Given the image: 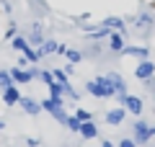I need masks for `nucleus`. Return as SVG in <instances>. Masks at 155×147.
<instances>
[{
	"instance_id": "obj_1",
	"label": "nucleus",
	"mask_w": 155,
	"mask_h": 147,
	"mask_svg": "<svg viewBox=\"0 0 155 147\" xmlns=\"http://www.w3.org/2000/svg\"><path fill=\"white\" fill-rule=\"evenodd\" d=\"M85 90L93 98H116V90H114V85H111V80L106 75H98L93 80H88L85 83Z\"/></svg>"
},
{
	"instance_id": "obj_2",
	"label": "nucleus",
	"mask_w": 155,
	"mask_h": 147,
	"mask_svg": "<svg viewBox=\"0 0 155 147\" xmlns=\"http://www.w3.org/2000/svg\"><path fill=\"white\" fill-rule=\"evenodd\" d=\"M132 139L137 142V145H147L150 139H155V126H150L147 121H142V119H137L132 124Z\"/></svg>"
},
{
	"instance_id": "obj_3",
	"label": "nucleus",
	"mask_w": 155,
	"mask_h": 147,
	"mask_svg": "<svg viewBox=\"0 0 155 147\" xmlns=\"http://www.w3.org/2000/svg\"><path fill=\"white\" fill-rule=\"evenodd\" d=\"M134 77H137V80H142V83L153 80V77H155V62H150V60L137 62V67H134Z\"/></svg>"
},
{
	"instance_id": "obj_4",
	"label": "nucleus",
	"mask_w": 155,
	"mask_h": 147,
	"mask_svg": "<svg viewBox=\"0 0 155 147\" xmlns=\"http://www.w3.org/2000/svg\"><path fill=\"white\" fill-rule=\"evenodd\" d=\"M122 106L127 109V114H132V116H137V119H140V114H142V109H145V101L140 96H127L122 101Z\"/></svg>"
},
{
	"instance_id": "obj_5",
	"label": "nucleus",
	"mask_w": 155,
	"mask_h": 147,
	"mask_svg": "<svg viewBox=\"0 0 155 147\" xmlns=\"http://www.w3.org/2000/svg\"><path fill=\"white\" fill-rule=\"evenodd\" d=\"M122 54L134 57L137 62H145V60H150V49H147V47H140V44H127Z\"/></svg>"
},
{
	"instance_id": "obj_6",
	"label": "nucleus",
	"mask_w": 155,
	"mask_h": 147,
	"mask_svg": "<svg viewBox=\"0 0 155 147\" xmlns=\"http://www.w3.org/2000/svg\"><path fill=\"white\" fill-rule=\"evenodd\" d=\"M104 119H106V124H111V126H122L124 119H127V109H124V106H116V109L106 111Z\"/></svg>"
},
{
	"instance_id": "obj_7",
	"label": "nucleus",
	"mask_w": 155,
	"mask_h": 147,
	"mask_svg": "<svg viewBox=\"0 0 155 147\" xmlns=\"http://www.w3.org/2000/svg\"><path fill=\"white\" fill-rule=\"evenodd\" d=\"M26 41L31 44V47H34V44H36V49H39V47H41V44L47 41V39H44V28H41V23H31V31H28Z\"/></svg>"
},
{
	"instance_id": "obj_8",
	"label": "nucleus",
	"mask_w": 155,
	"mask_h": 147,
	"mask_svg": "<svg viewBox=\"0 0 155 147\" xmlns=\"http://www.w3.org/2000/svg\"><path fill=\"white\" fill-rule=\"evenodd\" d=\"M11 77H13V85H28V83L34 80L31 75H28V70H23V67H11Z\"/></svg>"
},
{
	"instance_id": "obj_9",
	"label": "nucleus",
	"mask_w": 155,
	"mask_h": 147,
	"mask_svg": "<svg viewBox=\"0 0 155 147\" xmlns=\"http://www.w3.org/2000/svg\"><path fill=\"white\" fill-rule=\"evenodd\" d=\"M21 90H18L16 85H11L8 88V90H3V103L5 106H16V103H21Z\"/></svg>"
},
{
	"instance_id": "obj_10",
	"label": "nucleus",
	"mask_w": 155,
	"mask_h": 147,
	"mask_svg": "<svg viewBox=\"0 0 155 147\" xmlns=\"http://www.w3.org/2000/svg\"><path fill=\"white\" fill-rule=\"evenodd\" d=\"M18 106H21V109L26 111L28 116H36L39 111H41V103H39V101H34V98H28V96H23V98H21V103H18Z\"/></svg>"
},
{
	"instance_id": "obj_11",
	"label": "nucleus",
	"mask_w": 155,
	"mask_h": 147,
	"mask_svg": "<svg viewBox=\"0 0 155 147\" xmlns=\"http://www.w3.org/2000/svg\"><path fill=\"white\" fill-rule=\"evenodd\" d=\"M124 47H127V41H124L122 34H111V36H109V49L114 52V54H122Z\"/></svg>"
},
{
	"instance_id": "obj_12",
	"label": "nucleus",
	"mask_w": 155,
	"mask_h": 147,
	"mask_svg": "<svg viewBox=\"0 0 155 147\" xmlns=\"http://www.w3.org/2000/svg\"><path fill=\"white\" fill-rule=\"evenodd\" d=\"M78 134L83 137V139H96V137H98V126H96L93 121H83V124H80V132H78Z\"/></svg>"
},
{
	"instance_id": "obj_13",
	"label": "nucleus",
	"mask_w": 155,
	"mask_h": 147,
	"mask_svg": "<svg viewBox=\"0 0 155 147\" xmlns=\"http://www.w3.org/2000/svg\"><path fill=\"white\" fill-rule=\"evenodd\" d=\"M132 23H134V26H147V28H153L155 26V16H153V13H137V16H134L132 18Z\"/></svg>"
},
{
	"instance_id": "obj_14",
	"label": "nucleus",
	"mask_w": 155,
	"mask_h": 147,
	"mask_svg": "<svg viewBox=\"0 0 155 147\" xmlns=\"http://www.w3.org/2000/svg\"><path fill=\"white\" fill-rule=\"evenodd\" d=\"M23 57L28 60V65H39V60H41L44 54H41V49H34V47H28L26 52H23Z\"/></svg>"
},
{
	"instance_id": "obj_15",
	"label": "nucleus",
	"mask_w": 155,
	"mask_h": 147,
	"mask_svg": "<svg viewBox=\"0 0 155 147\" xmlns=\"http://www.w3.org/2000/svg\"><path fill=\"white\" fill-rule=\"evenodd\" d=\"M52 75H54V83H60V85H70V75H67L62 67H52Z\"/></svg>"
},
{
	"instance_id": "obj_16",
	"label": "nucleus",
	"mask_w": 155,
	"mask_h": 147,
	"mask_svg": "<svg viewBox=\"0 0 155 147\" xmlns=\"http://www.w3.org/2000/svg\"><path fill=\"white\" fill-rule=\"evenodd\" d=\"M39 103H41V111H49V116L54 114L57 109H65L62 103H57V101H52V98H44V101H39Z\"/></svg>"
},
{
	"instance_id": "obj_17",
	"label": "nucleus",
	"mask_w": 155,
	"mask_h": 147,
	"mask_svg": "<svg viewBox=\"0 0 155 147\" xmlns=\"http://www.w3.org/2000/svg\"><path fill=\"white\" fill-rule=\"evenodd\" d=\"M11 47L16 49V52H21V54H23V52H26V49L31 47V44L26 41V36H16V39H11Z\"/></svg>"
},
{
	"instance_id": "obj_18",
	"label": "nucleus",
	"mask_w": 155,
	"mask_h": 147,
	"mask_svg": "<svg viewBox=\"0 0 155 147\" xmlns=\"http://www.w3.org/2000/svg\"><path fill=\"white\" fill-rule=\"evenodd\" d=\"M57 47H60V44H57L54 41V39H47V41L44 44H41V47H39V49H41V54H57Z\"/></svg>"
},
{
	"instance_id": "obj_19",
	"label": "nucleus",
	"mask_w": 155,
	"mask_h": 147,
	"mask_svg": "<svg viewBox=\"0 0 155 147\" xmlns=\"http://www.w3.org/2000/svg\"><path fill=\"white\" fill-rule=\"evenodd\" d=\"M65 57H67V62H70V65H78V62H80V60H83V52H80V49H67V52H65Z\"/></svg>"
},
{
	"instance_id": "obj_20",
	"label": "nucleus",
	"mask_w": 155,
	"mask_h": 147,
	"mask_svg": "<svg viewBox=\"0 0 155 147\" xmlns=\"http://www.w3.org/2000/svg\"><path fill=\"white\" fill-rule=\"evenodd\" d=\"M11 85H13L11 72H8V70H0V93H3V90H8Z\"/></svg>"
},
{
	"instance_id": "obj_21",
	"label": "nucleus",
	"mask_w": 155,
	"mask_h": 147,
	"mask_svg": "<svg viewBox=\"0 0 155 147\" xmlns=\"http://www.w3.org/2000/svg\"><path fill=\"white\" fill-rule=\"evenodd\" d=\"M52 119H54L57 124H62V126H67V121H70V114H67L65 109H57L54 114H52Z\"/></svg>"
},
{
	"instance_id": "obj_22",
	"label": "nucleus",
	"mask_w": 155,
	"mask_h": 147,
	"mask_svg": "<svg viewBox=\"0 0 155 147\" xmlns=\"http://www.w3.org/2000/svg\"><path fill=\"white\" fill-rule=\"evenodd\" d=\"M72 116H75V119L80 121V124H83V121H93V114H91L88 109H78V111H75Z\"/></svg>"
},
{
	"instance_id": "obj_23",
	"label": "nucleus",
	"mask_w": 155,
	"mask_h": 147,
	"mask_svg": "<svg viewBox=\"0 0 155 147\" xmlns=\"http://www.w3.org/2000/svg\"><path fill=\"white\" fill-rule=\"evenodd\" d=\"M39 80L41 83H47V88L54 83V75H52V70H39Z\"/></svg>"
},
{
	"instance_id": "obj_24",
	"label": "nucleus",
	"mask_w": 155,
	"mask_h": 147,
	"mask_svg": "<svg viewBox=\"0 0 155 147\" xmlns=\"http://www.w3.org/2000/svg\"><path fill=\"white\" fill-rule=\"evenodd\" d=\"M16 36H18V26H16V21H11L5 28V39H16Z\"/></svg>"
},
{
	"instance_id": "obj_25",
	"label": "nucleus",
	"mask_w": 155,
	"mask_h": 147,
	"mask_svg": "<svg viewBox=\"0 0 155 147\" xmlns=\"http://www.w3.org/2000/svg\"><path fill=\"white\" fill-rule=\"evenodd\" d=\"M67 129H70V132H80V121H78L75 116H70V121H67Z\"/></svg>"
},
{
	"instance_id": "obj_26",
	"label": "nucleus",
	"mask_w": 155,
	"mask_h": 147,
	"mask_svg": "<svg viewBox=\"0 0 155 147\" xmlns=\"http://www.w3.org/2000/svg\"><path fill=\"white\" fill-rule=\"evenodd\" d=\"M119 147H140L134 139H119Z\"/></svg>"
},
{
	"instance_id": "obj_27",
	"label": "nucleus",
	"mask_w": 155,
	"mask_h": 147,
	"mask_svg": "<svg viewBox=\"0 0 155 147\" xmlns=\"http://www.w3.org/2000/svg\"><path fill=\"white\" fill-rule=\"evenodd\" d=\"M91 57H96V54H101V44H93V47H91V52H88Z\"/></svg>"
},
{
	"instance_id": "obj_28",
	"label": "nucleus",
	"mask_w": 155,
	"mask_h": 147,
	"mask_svg": "<svg viewBox=\"0 0 155 147\" xmlns=\"http://www.w3.org/2000/svg\"><path fill=\"white\" fill-rule=\"evenodd\" d=\"M26 145H28V147H39V139H36V137H28Z\"/></svg>"
},
{
	"instance_id": "obj_29",
	"label": "nucleus",
	"mask_w": 155,
	"mask_h": 147,
	"mask_svg": "<svg viewBox=\"0 0 155 147\" xmlns=\"http://www.w3.org/2000/svg\"><path fill=\"white\" fill-rule=\"evenodd\" d=\"M101 147H116V145H114V142H109V139H106V142H101Z\"/></svg>"
},
{
	"instance_id": "obj_30",
	"label": "nucleus",
	"mask_w": 155,
	"mask_h": 147,
	"mask_svg": "<svg viewBox=\"0 0 155 147\" xmlns=\"http://www.w3.org/2000/svg\"><path fill=\"white\" fill-rule=\"evenodd\" d=\"M3 129H5V121H3V119H0V132H3Z\"/></svg>"
},
{
	"instance_id": "obj_31",
	"label": "nucleus",
	"mask_w": 155,
	"mask_h": 147,
	"mask_svg": "<svg viewBox=\"0 0 155 147\" xmlns=\"http://www.w3.org/2000/svg\"><path fill=\"white\" fill-rule=\"evenodd\" d=\"M150 8H153V11H155V0H153V3H150Z\"/></svg>"
}]
</instances>
